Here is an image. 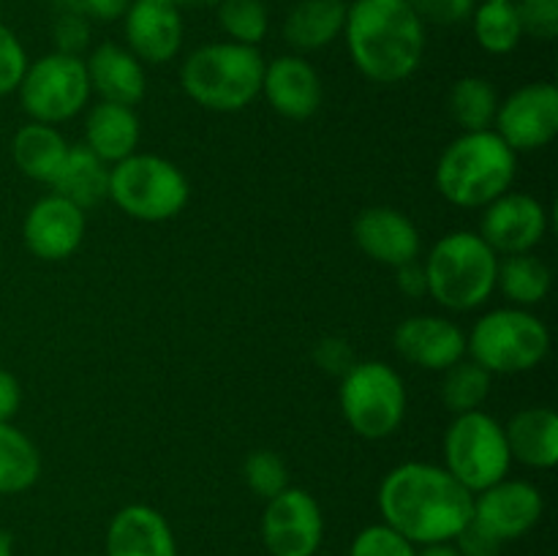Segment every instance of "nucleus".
<instances>
[{
	"label": "nucleus",
	"mask_w": 558,
	"mask_h": 556,
	"mask_svg": "<svg viewBox=\"0 0 558 556\" xmlns=\"http://www.w3.org/2000/svg\"><path fill=\"white\" fill-rule=\"evenodd\" d=\"M379 512L409 543H447L472 521L474 494L445 467L409 461L381 480Z\"/></svg>",
	"instance_id": "f257e3e1"
},
{
	"label": "nucleus",
	"mask_w": 558,
	"mask_h": 556,
	"mask_svg": "<svg viewBox=\"0 0 558 556\" xmlns=\"http://www.w3.org/2000/svg\"><path fill=\"white\" fill-rule=\"evenodd\" d=\"M343 36L354 69L379 85L409 80L425 58V25L407 0H354Z\"/></svg>",
	"instance_id": "f03ea898"
},
{
	"label": "nucleus",
	"mask_w": 558,
	"mask_h": 556,
	"mask_svg": "<svg viewBox=\"0 0 558 556\" xmlns=\"http://www.w3.org/2000/svg\"><path fill=\"white\" fill-rule=\"evenodd\" d=\"M518 153L488 131H463L436 164V189L456 207H485L512 189Z\"/></svg>",
	"instance_id": "7ed1b4c3"
},
{
	"label": "nucleus",
	"mask_w": 558,
	"mask_h": 556,
	"mask_svg": "<svg viewBox=\"0 0 558 556\" xmlns=\"http://www.w3.org/2000/svg\"><path fill=\"white\" fill-rule=\"evenodd\" d=\"M265 58L256 47L216 41L194 49L180 69V85L210 112H240L262 93Z\"/></svg>",
	"instance_id": "20e7f679"
},
{
	"label": "nucleus",
	"mask_w": 558,
	"mask_h": 556,
	"mask_svg": "<svg viewBox=\"0 0 558 556\" xmlns=\"http://www.w3.org/2000/svg\"><path fill=\"white\" fill-rule=\"evenodd\" d=\"M423 267L428 294L436 303L450 311H474L496 292L499 254L480 232L458 229L436 240Z\"/></svg>",
	"instance_id": "39448f33"
},
{
	"label": "nucleus",
	"mask_w": 558,
	"mask_h": 556,
	"mask_svg": "<svg viewBox=\"0 0 558 556\" xmlns=\"http://www.w3.org/2000/svg\"><path fill=\"white\" fill-rule=\"evenodd\" d=\"M548 349L545 322L518 305L488 311L466 336V354L488 374H526L543 363Z\"/></svg>",
	"instance_id": "423d86ee"
},
{
	"label": "nucleus",
	"mask_w": 558,
	"mask_h": 556,
	"mask_svg": "<svg viewBox=\"0 0 558 556\" xmlns=\"http://www.w3.org/2000/svg\"><path fill=\"white\" fill-rule=\"evenodd\" d=\"M109 200L136 221H169L189 205V180L167 158L134 153L109 167Z\"/></svg>",
	"instance_id": "0eeeda50"
},
{
	"label": "nucleus",
	"mask_w": 558,
	"mask_h": 556,
	"mask_svg": "<svg viewBox=\"0 0 558 556\" xmlns=\"http://www.w3.org/2000/svg\"><path fill=\"white\" fill-rule=\"evenodd\" d=\"M341 412L363 439H387L407 418V385L392 365L379 360L354 363L341 376Z\"/></svg>",
	"instance_id": "6e6552de"
},
{
	"label": "nucleus",
	"mask_w": 558,
	"mask_h": 556,
	"mask_svg": "<svg viewBox=\"0 0 558 556\" xmlns=\"http://www.w3.org/2000/svg\"><path fill=\"white\" fill-rule=\"evenodd\" d=\"M512 456L505 425L483 409L456 414L445 434V469L472 494L510 474Z\"/></svg>",
	"instance_id": "1a4fd4ad"
},
{
	"label": "nucleus",
	"mask_w": 558,
	"mask_h": 556,
	"mask_svg": "<svg viewBox=\"0 0 558 556\" xmlns=\"http://www.w3.org/2000/svg\"><path fill=\"white\" fill-rule=\"evenodd\" d=\"M16 90H20L22 109L36 123L58 125L63 120H71L85 109L87 98H90L85 60L60 52L44 55L36 63H27Z\"/></svg>",
	"instance_id": "9d476101"
},
{
	"label": "nucleus",
	"mask_w": 558,
	"mask_h": 556,
	"mask_svg": "<svg viewBox=\"0 0 558 556\" xmlns=\"http://www.w3.org/2000/svg\"><path fill=\"white\" fill-rule=\"evenodd\" d=\"M325 537L322 507L308 491L283 488L267 499L262 516V540L270 556H316Z\"/></svg>",
	"instance_id": "9b49d317"
},
{
	"label": "nucleus",
	"mask_w": 558,
	"mask_h": 556,
	"mask_svg": "<svg viewBox=\"0 0 558 556\" xmlns=\"http://www.w3.org/2000/svg\"><path fill=\"white\" fill-rule=\"evenodd\" d=\"M496 134L515 153L550 145L558 134V90L550 82H529L499 101Z\"/></svg>",
	"instance_id": "f8f14e48"
},
{
	"label": "nucleus",
	"mask_w": 558,
	"mask_h": 556,
	"mask_svg": "<svg viewBox=\"0 0 558 556\" xmlns=\"http://www.w3.org/2000/svg\"><path fill=\"white\" fill-rule=\"evenodd\" d=\"M545 232H548V207L537 196L507 191L483 207L480 238L496 254H526L543 243Z\"/></svg>",
	"instance_id": "ddd939ff"
},
{
	"label": "nucleus",
	"mask_w": 558,
	"mask_h": 556,
	"mask_svg": "<svg viewBox=\"0 0 558 556\" xmlns=\"http://www.w3.org/2000/svg\"><path fill=\"white\" fill-rule=\"evenodd\" d=\"M543 494L526 480H499L474 494V521L488 529L501 543L518 540L537 527L543 518Z\"/></svg>",
	"instance_id": "4468645a"
},
{
	"label": "nucleus",
	"mask_w": 558,
	"mask_h": 556,
	"mask_svg": "<svg viewBox=\"0 0 558 556\" xmlns=\"http://www.w3.org/2000/svg\"><path fill=\"white\" fill-rule=\"evenodd\" d=\"M123 31L129 49L142 63L161 65L183 47V11L169 0H131Z\"/></svg>",
	"instance_id": "2eb2a0df"
},
{
	"label": "nucleus",
	"mask_w": 558,
	"mask_h": 556,
	"mask_svg": "<svg viewBox=\"0 0 558 556\" xmlns=\"http://www.w3.org/2000/svg\"><path fill=\"white\" fill-rule=\"evenodd\" d=\"M396 352L425 371H447L466 358V333L445 316H409L392 333Z\"/></svg>",
	"instance_id": "dca6fc26"
},
{
	"label": "nucleus",
	"mask_w": 558,
	"mask_h": 556,
	"mask_svg": "<svg viewBox=\"0 0 558 556\" xmlns=\"http://www.w3.org/2000/svg\"><path fill=\"white\" fill-rule=\"evenodd\" d=\"M22 234H25V245L33 256L44 262H60L82 245L85 210L63 196L49 194L27 210Z\"/></svg>",
	"instance_id": "f3484780"
},
{
	"label": "nucleus",
	"mask_w": 558,
	"mask_h": 556,
	"mask_svg": "<svg viewBox=\"0 0 558 556\" xmlns=\"http://www.w3.org/2000/svg\"><path fill=\"white\" fill-rule=\"evenodd\" d=\"M354 243L365 256L387 267H401L417 262L420 232L412 218L396 207H368L354 218Z\"/></svg>",
	"instance_id": "a211bd4d"
},
{
	"label": "nucleus",
	"mask_w": 558,
	"mask_h": 556,
	"mask_svg": "<svg viewBox=\"0 0 558 556\" xmlns=\"http://www.w3.org/2000/svg\"><path fill=\"white\" fill-rule=\"evenodd\" d=\"M262 93L283 118L308 120L322 104L319 71L300 55H283L272 63H265Z\"/></svg>",
	"instance_id": "6ab92c4d"
},
{
	"label": "nucleus",
	"mask_w": 558,
	"mask_h": 556,
	"mask_svg": "<svg viewBox=\"0 0 558 556\" xmlns=\"http://www.w3.org/2000/svg\"><path fill=\"white\" fill-rule=\"evenodd\" d=\"M90 93H98L101 101L136 107L147 93L145 63L131 49L120 44H101L85 60Z\"/></svg>",
	"instance_id": "aec40b11"
},
{
	"label": "nucleus",
	"mask_w": 558,
	"mask_h": 556,
	"mask_svg": "<svg viewBox=\"0 0 558 556\" xmlns=\"http://www.w3.org/2000/svg\"><path fill=\"white\" fill-rule=\"evenodd\" d=\"M107 556H178L172 527L156 507H123L109 521Z\"/></svg>",
	"instance_id": "412c9836"
},
{
	"label": "nucleus",
	"mask_w": 558,
	"mask_h": 556,
	"mask_svg": "<svg viewBox=\"0 0 558 556\" xmlns=\"http://www.w3.org/2000/svg\"><path fill=\"white\" fill-rule=\"evenodd\" d=\"M512 461L532 469H554L558 461V414L550 407H526L505 425Z\"/></svg>",
	"instance_id": "4be33fe9"
},
{
	"label": "nucleus",
	"mask_w": 558,
	"mask_h": 556,
	"mask_svg": "<svg viewBox=\"0 0 558 556\" xmlns=\"http://www.w3.org/2000/svg\"><path fill=\"white\" fill-rule=\"evenodd\" d=\"M140 118L134 107L98 101L85 120V147L96 153L104 164H118L134 156L140 147Z\"/></svg>",
	"instance_id": "5701e85b"
},
{
	"label": "nucleus",
	"mask_w": 558,
	"mask_h": 556,
	"mask_svg": "<svg viewBox=\"0 0 558 556\" xmlns=\"http://www.w3.org/2000/svg\"><path fill=\"white\" fill-rule=\"evenodd\" d=\"M343 0H300L283 22V38L298 52H316L336 41L347 25Z\"/></svg>",
	"instance_id": "b1692460"
},
{
	"label": "nucleus",
	"mask_w": 558,
	"mask_h": 556,
	"mask_svg": "<svg viewBox=\"0 0 558 556\" xmlns=\"http://www.w3.org/2000/svg\"><path fill=\"white\" fill-rule=\"evenodd\" d=\"M49 185L58 196L87 210V207H96L98 202L109 200V164H104L85 145L69 147L65 161L60 164L58 174Z\"/></svg>",
	"instance_id": "393cba45"
},
{
	"label": "nucleus",
	"mask_w": 558,
	"mask_h": 556,
	"mask_svg": "<svg viewBox=\"0 0 558 556\" xmlns=\"http://www.w3.org/2000/svg\"><path fill=\"white\" fill-rule=\"evenodd\" d=\"M65 153H69L65 136L54 125L36 123V120L22 125L11 142V158L16 169L38 183H52L60 164L65 161Z\"/></svg>",
	"instance_id": "a878e982"
},
{
	"label": "nucleus",
	"mask_w": 558,
	"mask_h": 556,
	"mask_svg": "<svg viewBox=\"0 0 558 556\" xmlns=\"http://www.w3.org/2000/svg\"><path fill=\"white\" fill-rule=\"evenodd\" d=\"M496 289H501L505 298L512 300L518 309H529V305H537L548 298L550 270L532 251H526V254H510L505 259H499Z\"/></svg>",
	"instance_id": "bb28decb"
},
{
	"label": "nucleus",
	"mask_w": 558,
	"mask_h": 556,
	"mask_svg": "<svg viewBox=\"0 0 558 556\" xmlns=\"http://www.w3.org/2000/svg\"><path fill=\"white\" fill-rule=\"evenodd\" d=\"M41 456L27 434L11 423H0V494H22L36 485Z\"/></svg>",
	"instance_id": "cd10ccee"
},
{
	"label": "nucleus",
	"mask_w": 558,
	"mask_h": 556,
	"mask_svg": "<svg viewBox=\"0 0 558 556\" xmlns=\"http://www.w3.org/2000/svg\"><path fill=\"white\" fill-rule=\"evenodd\" d=\"M447 109L463 131H488L499 112V93L483 76H461L450 87Z\"/></svg>",
	"instance_id": "c85d7f7f"
},
{
	"label": "nucleus",
	"mask_w": 558,
	"mask_h": 556,
	"mask_svg": "<svg viewBox=\"0 0 558 556\" xmlns=\"http://www.w3.org/2000/svg\"><path fill=\"white\" fill-rule=\"evenodd\" d=\"M474 38L488 55H510L523 41L515 0H483L472 11Z\"/></svg>",
	"instance_id": "c756f323"
},
{
	"label": "nucleus",
	"mask_w": 558,
	"mask_h": 556,
	"mask_svg": "<svg viewBox=\"0 0 558 556\" xmlns=\"http://www.w3.org/2000/svg\"><path fill=\"white\" fill-rule=\"evenodd\" d=\"M441 374H445V379H441V401H445V407L452 414L474 412V409H480L488 401L494 374H488L472 358L458 360L456 365H450Z\"/></svg>",
	"instance_id": "7c9ffc66"
},
{
	"label": "nucleus",
	"mask_w": 558,
	"mask_h": 556,
	"mask_svg": "<svg viewBox=\"0 0 558 556\" xmlns=\"http://www.w3.org/2000/svg\"><path fill=\"white\" fill-rule=\"evenodd\" d=\"M218 9V25L227 33L229 41L256 47L267 36L270 14L262 0H221Z\"/></svg>",
	"instance_id": "2f4dec72"
},
{
	"label": "nucleus",
	"mask_w": 558,
	"mask_h": 556,
	"mask_svg": "<svg viewBox=\"0 0 558 556\" xmlns=\"http://www.w3.org/2000/svg\"><path fill=\"white\" fill-rule=\"evenodd\" d=\"M245 485L254 491L262 499H272V496L281 494L283 488H289V469L283 463V458L272 450H256L245 458L243 467Z\"/></svg>",
	"instance_id": "473e14b6"
},
{
	"label": "nucleus",
	"mask_w": 558,
	"mask_h": 556,
	"mask_svg": "<svg viewBox=\"0 0 558 556\" xmlns=\"http://www.w3.org/2000/svg\"><path fill=\"white\" fill-rule=\"evenodd\" d=\"M349 556H417V548L387 523H374L354 537Z\"/></svg>",
	"instance_id": "72a5a7b5"
},
{
	"label": "nucleus",
	"mask_w": 558,
	"mask_h": 556,
	"mask_svg": "<svg viewBox=\"0 0 558 556\" xmlns=\"http://www.w3.org/2000/svg\"><path fill=\"white\" fill-rule=\"evenodd\" d=\"M523 36L554 41L558 36V0H515Z\"/></svg>",
	"instance_id": "f704fd0d"
},
{
	"label": "nucleus",
	"mask_w": 558,
	"mask_h": 556,
	"mask_svg": "<svg viewBox=\"0 0 558 556\" xmlns=\"http://www.w3.org/2000/svg\"><path fill=\"white\" fill-rule=\"evenodd\" d=\"M27 71V52L14 31L0 22V96L14 93Z\"/></svg>",
	"instance_id": "c9c22d12"
},
{
	"label": "nucleus",
	"mask_w": 558,
	"mask_h": 556,
	"mask_svg": "<svg viewBox=\"0 0 558 556\" xmlns=\"http://www.w3.org/2000/svg\"><path fill=\"white\" fill-rule=\"evenodd\" d=\"M52 41L54 52L60 55H74L80 58L90 44V20L74 11H60V16L52 25Z\"/></svg>",
	"instance_id": "e433bc0d"
},
{
	"label": "nucleus",
	"mask_w": 558,
	"mask_h": 556,
	"mask_svg": "<svg viewBox=\"0 0 558 556\" xmlns=\"http://www.w3.org/2000/svg\"><path fill=\"white\" fill-rule=\"evenodd\" d=\"M407 3L423 20V25H458L474 11V0H407Z\"/></svg>",
	"instance_id": "4c0bfd02"
},
{
	"label": "nucleus",
	"mask_w": 558,
	"mask_h": 556,
	"mask_svg": "<svg viewBox=\"0 0 558 556\" xmlns=\"http://www.w3.org/2000/svg\"><path fill=\"white\" fill-rule=\"evenodd\" d=\"M501 545L505 543H501L499 537H494L485 527H480L474 518L456 537V548L461 551V556H499Z\"/></svg>",
	"instance_id": "58836bf2"
},
{
	"label": "nucleus",
	"mask_w": 558,
	"mask_h": 556,
	"mask_svg": "<svg viewBox=\"0 0 558 556\" xmlns=\"http://www.w3.org/2000/svg\"><path fill=\"white\" fill-rule=\"evenodd\" d=\"M316 363H319L327 374L343 376L357 360H354L352 347H349L347 341H341V338H325V341L316 347Z\"/></svg>",
	"instance_id": "ea45409f"
},
{
	"label": "nucleus",
	"mask_w": 558,
	"mask_h": 556,
	"mask_svg": "<svg viewBox=\"0 0 558 556\" xmlns=\"http://www.w3.org/2000/svg\"><path fill=\"white\" fill-rule=\"evenodd\" d=\"M63 11H74V14L87 16V20H104L112 22L125 14L131 0H58Z\"/></svg>",
	"instance_id": "a19ab883"
},
{
	"label": "nucleus",
	"mask_w": 558,
	"mask_h": 556,
	"mask_svg": "<svg viewBox=\"0 0 558 556\" xmlns=\"http://www.w3.org/2000/svg\"><path fill=\"white\" fill-rule=\"evenodd\" d=\"M22 401V387L11 371L0 368V423H11Z\"/></svg>",
	"instance_id": "79ce46f5"
},
{
	"label": "nucleus",
	"mask_w": 558,
	"mask_h": 556,
	"mask_svg": "<svg viewBox=\"0 0 558 556\" xmlns=\"http://www.w3.org/2000/svg\"><path fill=\"white\" fill-rule=\"evenodd\" d=\"M396 283L403 294L409 298H423L428 294V281H425V267L417 262H409V265L396 267Z\"/></svg>",
	"instance_id": "37998d69"
},
{
	"label": "nucleus",
	"mask_w": 558,
	"mask_h": 556,
	"mask_svg": "<svg viewBox=\"0 0 558 556\" xmlns=\"http://www.w3.org/2000/svg\"><path fill=\"white\" fill-rule=\"evenodd\" d=\"M417 556H461V551L452 545V540L447 543H428L417 551Z\"/></svg>",
	"instance_id": "c03bdc74"
},
{
	"label": "nucleus",
	"mask_w": 558,
	"mask_h": 556,
	"mask_svg": "<svg viewBox=\"0 0 558 556\" xmlns=\"http://www.w3.org/2000/svg\"><path fill=\"white\" fill-rule=\"evenodd\" d=\"M172 5H178L180 11L183 9H216L221 0H169Z\"/></svg>",
	"instance_id": "a18cd8bd"
},
{
	"label": "nucleus",
	"mask_w": 558,
	"mask_h": 556,
	"mask_svg": "<svg viewBox=\"0 0 558 556\" xmlns=\"http://www.w3.org/2000/svg\"><path fill=\"white\" fill-rule=\"evenodd\" d=\"M0 556H14V545H11L9 534L0 532Z\"/></svg>",
	"instance_id": "49530a36"
}]
</instances>
